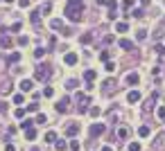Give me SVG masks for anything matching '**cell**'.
<instances>
[{
	"instance_id": "obj_1",
	"label": "cell",
	"mask_w": 165,
	"mask_h": 151,
	"mask_svg": "<svg viewBox=\"0 0 165 151\" xmlns=\"http://www.w3.org/2000/svg\"><path fill=\"white\" fill-rule=\"evenodd\" d=\"M82 11H84V0H68L63 14H66V18L70 23H79L82 20Z\"/></svg>"
},
{
	"instance_id": "obj_2",
	"label": "cell",
	"mask_w": 165,
	"mask_h": 151,
	"mask_svg": "<svg viewBox=\"0 0 165 151\" xmlns=\"http://www.w3.org/2000/svg\"><path fill=\"white\" fill-rule=\"evenodd\" d=\"M34 79L48 81V79H50V68H48V66H39V68H36V72H34Z\"/></svg>"
},
{
	"instance_id": "obj_3",
	"label": "cell",
	"mask_w": 165,
	"mask_h": 151,
	"mask_svg": "<svg viewBox=\"0 0 165 151\" xmlns=\"http://www.w3.org/2000/svg\"><path fill=\"white\" fill-rule=\"evenodd\" d=\"M106 7H109V16H106V18H109V20H115V18H118V14H115V9H118V2H115V0H109Z\"/></svg>"
},
{
	"instance_id": "obj_4",
	"label": "cell",
	"mask_w": 165,
	"mask_h": 151,
	"mask_svg": "<svg viewBox=\"0 0 165 151\" xmlns=\"http://www.w3.org/2000/svg\"><path fill=\"white\" fill-rule=\"evenodd\" d=\"M104 131H106V126H104V124H93V126H91V135H93V138L102 135Z\"/></svg>"
},
{
	"instance_id": "obj_5",
	"label": "cell",
	"mask_w": 165,
	"mask_h": 151,
	"mask_svg": "<svg viewBox=\"0 0 165 151\" xmlns=\"http://www.w3.org/2000/svg\"><path fill=\"white\" fill-rule=\"evenodd\" d=\"M32 88H34V79H23L21 81V90L23 93H32Z\"/></svg>"
},
{
	"instance_id": "obj_6",
	"label": "cell",
	"mask_w": 165,
	"mask_h": 151,
	"mask_svg": "<svg viewBox=\"0 0 165 151\" xmlns=\"http://www.w3.org/2000/svg\"><path fill=\"white\" fill-rule=\"evenodd\" d=\"M68 104H70V99H68V97L59 99V101H57V111H59V113H68Z\"/></svg>"
},
{
	"instance_id": "obj_7",
	"label": "cell",
	"mask_w": 165,
	"mask_h": 151,
	"mask_svg": "<svg viewBox=\"0 0 165 151\" xmlns=\"http://www.w3.org/2000/svg\"><path fill=\"white\" fill-rule=\"evenodd\" d=\"M77 133H79V124H68L66 126V135L68 138H75Z\"/></svg>"
},
{
	"instance_id": "obj_8",
	"label": "cell",
	"mask_w": 165,
	"mask_h": 151,
	"mask_svg": "<svg viewBox=\"0 0 165 151\" xmlns=\"http://www.w3.org/2000/svg\"><path fill=\"white\" fill-rule=\"evenodd\" d=\"M63 63H66V66H75V63H77V54H75V52H68V54L63 56Z\"/></svg>"
},
{
	"instance_id": "obj_9",
	"label": "cell",
	"mask_w": 165,
	"mask_h": 151,
	"mask_svg": "<svg viewBox=\"0 0 165 151\" xmlns=\"http://www.w3.org/2000/svg\"><path fill=\"white\" fill-rule=\"evenodd\" d=\"M138 81H140L138 72H131V75H127V84H129V86H138Z\"/></svg>"
},
{
	"instance_id": "obj_10",
	"label": "cell",
	"mask_w": 165,
	"mask_h": 151,
	"mask_svg": "<svg viewBox=\"0 0 165 151\" xmlns=\"http://www.w3.org/2000/svg\"><path fill=\"white\" fill-rule=\"evenodd\" d=\"M118 45L122 47V50H134V43H131L129 38H120V41H118Z\"/></svg>"
},
{
	"instance_id": "obj_11",
	"label": "cell",
	"mask_w": 165,
	"mask_h": 151,
	"mask_svg": "<svg viewBox=\"0 0 165 151\" xmlns=\"http://www.w3.org/2000/svg\"><path fill=\"white\" fill-rule=\"evenodd\" d=\"M127 101H129V104H136V101H140V93H138V90H131L129 95H127Z\"/></svg>"
},
{
	"instance_id": "obj_12",
	"label": "cell",
	"mask_w": 165,
	"mask_h": 151,
	"mask_svg": "<svg viewBox=\"0 0 165 151\" xmlns=\"http://www.w3.org/2000/svg\"><path fill=\"white\" fill-rule=\"evenodd\" d=\"M104 93H113V88H115V86H118V84H115V81L113 79H109V81H104Z\"/></svg>"
},
{
	"instance_id": "obj_13",
	"label": "cell",
	"mask_w": 165,
	"mask_h": 151,
	"mask_svg": "<svg viewBox=\"0 0 165 151\" xmlns=\"http://www.w3.org/2000/svg\"><path fill=\"white\" fill-rule=\"evenodd\" d=\"M154 104H156V93H154V95H152L147 101H145V106H143V108H145V111H152V108H154Z\"/></svg>"
},
{
	"instance_id": "obj_14",
	"label": "cell",
	"mask_w": 165,
	"mask_h": 151,
	"mask_svg": "<svg viewBox=\"0 0 165 151\" xmlns=\"http://www.w3.org/2000/svg\"><path fill=\"white\" fill-rule=\"evenodd\" d=\"M127 30H129V25H127L124 20H120V23H115V32H120V34H124Z\"/></svg>"
},
{
	"instance_id": "obj_15",
	"label": "cell",
	"mask_w": 165,
	"mask_h": 151,
	"mask_svg": "<svg viewBox=\"0 0 165 151\" xmlns=\"http://www.w3.org/2000/svg\"><path fill=\"white\" fill-rule=\"evenodd\" d=\"M95 77H97V72H95V70H86V72H84V79H86L88 84H91V81H95Z\"/></svg>"
},
{
	"instance_id": "obj_16",
	"label": "cell",
	"mask_w": 165,
	"mask_h": 151,
	"mask_svg": "<svg viewBox=\"0 0 165 151\" xmlns=\"http://www.w3.org/2000/svg\"><path fill=\"white\" fill-rule=\"evenodd\" d=\"M25 138H27V140H34V138H36V129H34V126L25 129Z\"/></svg>"
},
{
	"instance_id": "obj_17",
	"label": "cell",
	"mask_w": 165,
	"mask_h": 151,
	"mask_svg": "<svg viewBox=\"0 0 165 151\" xmlns=\"http://www.w3.org/2000/svg\"><path fill=\"white\" fill-rule=\"evenodd\" d=\"M0 47H11V38L9 36H0Z\"/></svg>"
},
{
	"instance_id": "obj_18",
	"label": "cell",
	"mask_w": 165,
	"mask_h": 151,
	"mask_svg": "<svg viewBox=\"0 0 165 151\" xmlns=\"http://www.w3.org/2000/svg\"><path fill=\"white\" fill-rule=\"evenodd\" d=\"M32 25H39V23H41V14H39V11H32Z\"/></svg>"
},
{
	"instance_id": "obj_19",
	"label": "cell",
	"mask_w": 165,
	"mask_h": 151,
	"mask_svg": "<svg viewBox=\"0 0 165 151\" xmlns=\"http://www.w3.org/2000/svg\"><path fill=\"white\" fill-rule=\"evenodd\" d=\"M0 93H11V81H2V86H0Z\"/></svg>"
},
{
	"instance_id": "obj_20",
	"label": "cell",
	"mask_w": 165,
	"mask_h": 151,
	"mask_svg": "<svg viewBox=\"0 0 165 151\" xmlns=\"http://www.w3.org/2000/svg\"><path fill=\"white\" fill-rule=\"evenodd\" d=\"M45 142H57V133H54V131H48L45 133Z\"/></svg>"
},
{
	"instance_id": "obj_21",
	"label": "cell",
	"mask_w": 165,
	"mask_h": 151,
	"mask_svg": "<svg viewBox=\"0 0 165 151\" xmlns=\"http://www.w3.org/2000/svg\"><path fill=\"white\" fill-rule=\"evenodd\" d=\"M138 135L140 138H147V135H149V126H140V129H138Z\"/></svg>"
},
{
	"instance_id": "obj_22",
	"label": "cell",
	"mask_w": 165,
	"mask_h": 151,
	"mask_svg": "<svg viewBox=\"0 0 165 151\" xmlns=\"http://www.w3.org/2000/svg\"><path fill=\"white\" fill-rule=\"evenodd\" d=\"M36 124H45V122H48V117H45V113H39V115H36Z\"/></svg>"
},
{
	"instance_id": "obj_23",
	"label": "cell",
	"mask_w": 165,
	"mask_h": 151,
	"mask_svg": "<svg viewBox=\"0 0 165 151\" xmlns=\"http://www.w3.org/2000/svg\"><path fill=\"white\" fill-rule=\"evenodd\" d=\"M36 124V122L34 120H23V124H21V129H23V131H25V129H30V126H34Z\"/></svg>"
},
{
	"instance_id": "obj_24",
	"label": "cell",
	"mask_w": 165,
	"mask_h": 151,
	"mask_svg": "<svg viewBox=\"0 0 165 151\" xmlns=\"http://www.w3.org/2000/svg\"><path fill=\"white\" fill-rule=\"evenodd\" d=\"M18 61H21V54H18V52L9 54V63H18Z\"/></svg>"
},
{
	"instance_id": "obj_25",
	"label": "cell",
	"mask_w": 165,
	"mask_h": 151,
	"mask_svg": "<svg viewBox=\"0 0 165 151\" xmlns=\"http://www.w3.org/2000/svg\"><path fill=\"white\" fill-rule=\"evenodd\" d=\"M131 18H143V9H131Z\"/></svg>"
},
{
	"instance_id": "obj_26",
	"label": "cell",
	"mask_w": 165,
	"mask_h": 151,
	"mask_svg": "<svg viewBox=\"0 0 165 151\" xmlns=\"http://www.w3.org/2000/svg\"><path fill=\"white\" fill-rule=\"evenodd\" d=\"M50 27H52V30H59V27H61V20H59V18L50 20Z\"/></svg>"
},
{
	"instance_id": "obj_27",
	"label": "cell",
	"mask_w": 165,
	"mask_h": 151,
	"mask_svg": "<svg viewBox=\"0 0 165 151\" xmlns=\"http://www.w3.org/2000/svg\"><path fill=\"white\" fill-rule=\"evenodd\" d=\"M82 43H84V45H88V43H93V36H91V34H84V36H82Z\"/></svg>"
},
{
	"instance_id": "obj_28",
	"label": "cell",
	"mask_w": 165,
	"mask_h": 151,
	"mask_svg": "<svg viewBox=\"0 0 165 151\" xmlns=\"http://www.w3.org/2000/svg\"><path fill=\"white\" fill-rule=\"evenodd\" d=\"M14 115L18 117V120H23V117H25V108H16V111H14Z\"/></svg>"
},
{
	"instance_id": "obj_29",
	"label": "cell",
	"mask_w": 165,
	"mask_h": 151,
	"mask_svg": "<svg viewBox=\"0 0 165 151\" xmlns=\"http://www.w3.org/2000/svg\"><path fill=\"white\" fill-rule=\"evenodd\" d=\"M43 54H45L43 47H36V50H34V56H36V59H43Z\"/></svg>"
},
{
	"instance_id": "obj_30",
	"label": "cell",
	"mask_w": 165,
	"mask_h": 151,
	"mask_svg": "<svg viewBox=\"0 0 165 151\" xmlns=\"http://www.w3.org/2000/svg\"><path fill=\"white\" fill-rule=\"evenodd\" d=\"M43 95H45V97H52V95H54V88H50V86H45V88H43Z\"/></svg>"
},
{
	"instance_id": "obj_31",
	"label": "cell",
	"mask_w": 165,
	"mask_h": 151,
	"mask_svg": "<svg viewBox=\"0 0 165 151\" xmlns=\"http://www.w3.org/2000/svg\"><path fill=\"white\" fill-rule=\"evenodd\" d=\"M154 52H156V54H161V56H165V47L163 45H154Z\"/></svg>"
},
{
	"instance_id": "obj_32",
	"label": "cell",
	"mask_w": 165,
	"mask_h": 151,
	"mask_svg": "<svg viewBox=\"0 0 165 151\" xmlns=\"http://www.w3.org/2000/svg\"><path fill=\"white\" fill-rule=\"evenodd\" d=\"M27 111H30V113H36V111H39V104H36V101H32V104L27 106Z\"/></svg>"
},
{
	"instance_id": "obj_33",
	"label": "cell",
	"mask_w": 165,
	"mask_h": 151,
	"mask_svg": "<svg viewBox=\"0 0 165 151\" xmlns=\"http://www.w3.org/2000/svg\"><path fill=\"white\" fill-rule=\"evenodd\" d=\"M66 86L70 88V90H72V88H77V79H68V81H66Z\"/></svg>"
},
{
	"instance_id": "obj_34",
	"label": "cell",
	"mask_w": 165,
	"mask_h": 151,
	"mask_svg": "<svg viewBox=\"0 0 165 151\" xmlns=\"http://www.w3.org/2000/svg\"><path fill=\"white\" fill-rule=\"evenodd\" d=\"M127 135H129V131H127V129H120V131H118V138H120V140H124Z\"/></svg>"
},
{
	"instance_id": "obj_35",
	"label": "cell",
	"mask_w": 165,
	"mask_h": 151,
	"mask_svg": "<svg viewBox=\"0 0 165 151\" xmlns=\"http://www.w3.org/2000/svg\"><path fill=\"white\" fill-rule=\"evenodd\" d=\"M23 101H25V97H23V95H14V104H18V106H21Z\"/></svg>"
},
{
	"instance_id": "obj_36",
	"label": "cell",
	"mask_w": 165,
	"mask_h": 151,
	"mask_svg": "<svg viewBox=\"0 0 165 151\" xmlns=\"http://www.w3.org/2000/svg\"><path fill=\"white\" fill-rule=\"evenodd\" d=\"M41 11H43V14H50V11H52V5H50V2H45V5L41 7Z\"/></svg>"
},
{
	"instance_id": "obj_37",
	"label": "cell",
	"mask_w": 165,
	"mask_h": 151,
	"mask_svg": "<svg viewBox=\"0 0 165 151\" xmlns=\"http://www.w3.org/2000/svg\"><path fill=\"white\" fill-rule=\"evenodd\" d=\"M66 149H68V144H66L63 140H61V142H57V151H66Z\"/></svg>"
},
{
	"instance_id": "obj_38",
	"label": "cell",
	"mask_w": 165,
	"mask_h": 151,
	"mask_svg": "<svg viewBox=\"0 0 165 151\" xmlns=\"http://www.w3.org/2000/svg\"><path fill=\"white\" fill-rule=\"evenodd\" d=\"M129 151H140V144H138V142H131V144H129Z\"/></svg>"
},
{
	"instance_id": "obj_39",
	"label": "cell",
	"mask_w": 165,
	"mask_h": 151,
	"mask_svg": "<svg viewBox=\"0 0 165 151\" xmlns=\"http://www.w3.org/2000/svg\"><path fill=\"white\" fill-rule=\"evenodd\" d=\"M115 70V63H111V61H106V72H113Z\"/></svg>"
},
{
	"instance_id": "obj_40",
	"label": "cell",
	"mask_w": 165,
	"mask_h": 151,
	"mask_svg": "<svg viewBox=\"0 0 165 151\" xmlns=\"http://www.w3.org/2000/svg\"><path fill=\"white\" fill-rule=\"evenodd\" d=\"M68 147H70L72 151H79V142H75V140H72V142H70V144H68Z\"/></svg>"
},
{
	"instance_id": "obj_41",
	"label": "cell",
	"mask_w": 165,
	"mask_h": 151,
	"mask_svg": "<svg viewBox=\"0 0 165 151\" xmlns=\"http://www.w3.org/2000/svg\"><path fill=\"white\" fill-rule=\"evenodd\" d=\"M156 113H158V117H161V120H165V106H161V108H158Z\"/></svg>"
},
{
	"instance_id": "obj_42",
	"label": "cell",
	"mask_w": 165,
	"mask_h": 151,
	"mask_svg": "<svg viewBox=\"0 0 165 151\" xmlns=\"http://www.w3.org/2000/svg\"><path fill=\"white\" fill-rule=\"evenodd\" d=\"M122 7H124V9H129V7H134V0H124V2H122Z\"/></svg>"
},
{
	"instance_id": "obj_43",
	"label": "cell",
	"mask_w": 165,
	"mask_h": 151,
	"mask_svg": "<svg viewBox=\"0 0 165 151\" xmlns=\"http://www.w3.org/2000/svg\"><path fill=\"white\" fill-rule=\"evenodd\" d=\"M27 41H30L27 36H21V38H18V45H27Z\"/></svg>"
},
{
	"instance_id": "obj_44",
	"label": "cell",
	"mask_w": 165,
	"mask_h": 151,
	"mask_svg": "<svg viewBox=\"0 0 165 151\" xmlns=\"http://www.w3.org/2000/svg\"><path fill=\"white\" fill-rule=\"evenodd\" d=\"M21 27H23L21 23H14V25H11V32H21Z\"/></svg>"
},
{
	"instance_id": "obj_45",
	"label": "cell",
	"mask_w": 165,
	"mask_h": 151,
	"mask_svg": "<svg viewBox=\"0 0 165 151\" xmlns=\"http://www.w3.org/2000/svg\"><path fill=\"white\" fill-rule=\"evenodd\" d=\"M100 61H109V52H100Z\"/></svg>"
},
{
	"instance_id": "obj_46",
	"label": "cell",
	"mask_w": 165,
	"mask_h": 151,
	"mask_svg": "<svg viewBox=\"0 0 165 151\" xmlns=\"http://www.w3.org/2000/svg\"><path fill=\"white\" fill-rule=\"evenodd\" d=\"M18 5H21L23 9H25V7H30V0H18Z\"/></svg>"
},
{
	"instance_id": "obj_47",
	"label": "cell",
	"mask_w": 165,
	"mask_h": 151,
	"mask_svg": "<svg viewBox=\"0 0 165 151\" xmlns=\"http://www.w3.org/2000/svg\"><path fill=\"white\" fill-rule=\"evenodd\" d=\"M0 113H7V104H2V101H0Z\"/></svg>"
},
{
	"instance_id": "obj_48",
	"label": "cell",
	"mask_w": 165,
	"mask_h": 151,
	"mask_svg": "<svg viewBox=\"0 0 165 151\" xmlns=\"http://www.w3.org/2000/svg\"><path fill=\"white\" fill-rule=\"evenodd\" d=\"M5 151H16V147H14V144H7V147H5Z\"/></svg>"
},
{
	"instance_id": "obj_49",
	"label": "cell",
	"mask_w": 165,
	"mask_h": 151,
	"mask_svg": "<svg viewBox=\"0 0 165 151\" xmlns=\"http://www.w3.org/2000/svg\"><path fill=\"white\" fill-rule=\"evenodd\" d=\"M95 2H97V5H106L109 0H95Z\"/></svg>"
},
{
	"instance_id": "obj_50",
	"label": "cell",
	"mask_w": 165,
	"mask_h": 151,
	"mask_svg": "<svg viewBox=\"0 0 165 151\" xmlns=\"http://www.w3.org/2000/svg\"><path fill=\"white\" fill-rule=\"evenodd\" d=\"M102 151H113V149H111V147H104V149Z\"/></svg>"
},
{
	"instance_id": "obj_51",
	"label": "cell",
	"mask_w": 165,
	"mask_h": 151,
	"mask_svg": "<svg viewBox=\"0 0 165 151\" xmlns=\"http://www.w3.org/2000/svg\"><path fill=\"white\" fill-rule=\"evenodd\" d=\"M30 151H41V149H39V147H32V149Z\"/></svg>"
},
{
	"instance_id": "obj_52",
	"label": "cell",
	"mask_w": 165,
	"mask_h": 151,
	"mask_svg": "<svg viewBox=\"0 0 165 151\" xmlns=\"http://www.w3.org/2000/svg\"><path fill=\"white\" fill-rule=\"evenodd\" d=\"M5 2H9V5H11V2H14V0H5Z\"/></svg>"
}]
</instances>
